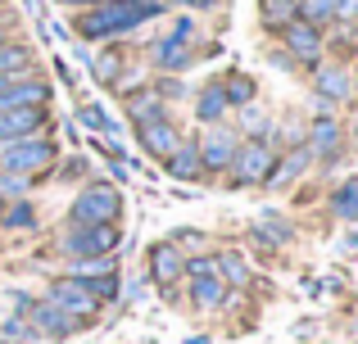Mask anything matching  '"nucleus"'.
I'll use <instances>...</instances> for the list:
<instances>
[{"mask_svg":"<svg viewBox=\"0 0 358 344\" xmlns=\"http://www.w3.org/2000/svg\"><path fill=\"white\" fill-rule=\"evenodd\" d=\"M308 159H313V150H304V145H299V150H290L286 159L277 163V168H272L268 177H263V181H268V186H290V181H295L299 172L308 168Z\"/></svg>","mask_w":358,"mask_h":344,"instance_id":"dca6fc26","label":"nucleus"},{"mask_svg":"<svg viewBox=\"0 0 358 344\" xmlns=\"http://www.w3.org/2000/svg\"><path fill=\"white\" fill-rule=\"evenodd\" d=\"M222 114H227V96H222V87H204L200 105H195V118H200V123H218Z\"/></svg>","mask_w":358,"mask_h":344,"instance_id":"f3484780","label":"nucleus"},{"mask_svg":"<svg viewBox=\"0 0 358 344\" xmlns=\"http://www.w3.org/2000/svg\"><path fill=\"white\" fill-rule=\"evenodd\" d=\"M118 209H122V200H118L114 186H87V190L73 200L69 218H73V227H100V222H114Z\"/></svg>","mask_w":358,"mask_h":344,"instance_id":"f03ea898","label":"nucleus"},{"mask_svg":"<svg viewBox=\"0 0 358 344\" xmlns=\"http://www.w3.org/2000/svg\"><path fill=\"white\" fill-rule=\"evenodd\" d=\"M286 45H290V54H295V59L317 63V54H322V32H317V27H308V23H286Z\"/></svg>","mask_w":358,"mask_h":344,"instance_id":"9b49d317","label":"nucleus"},{"mask_svg":"<svg viewBox=\"0 0 358 344\" xmlns=\"http://www.w3.org/2000/svg\"><path fill=\"white\" fill-rule=\"evenodd\" d=\"M50 159H55V145L41 141V136H32V141H14V145H5V154H0V163H5L9 172H18V177H23V172L27 177L45 172Z\"/></svg>","mask_w":358,"mask_h":344,"instance_id":"20e7f679","label":"nucleus"},{"mask_svg":"<svg viewBox=\"0 0 358 344\" xmlns=\"http://www.w3.org/2000/svg\"><path fill=\"white\" fill-rule=\"evenodd\" d=\"M168 177H177V181H195L200 177V150L195 145H186V141H177V150L168 154Z\"/></svg>","mask_w":358,"mask_h":344,"instance_id":"4468645a","label":"nucleus"},{"mask_svg":"<svg viewBox=\"0 0 358 344\" xmlns=\"http://www.w3.org/2000/svg\"><path fill=\"white\" fill-rule=\"evenodd\" d=\"M5 336H9V340H18V336H23V322L9 317V322H5Z\"/></svg>","mask_w":358,"mask_h":344,"instance_id":"2f4dec72","label":"nucleus"},{"mask_svg":"<svg viewBox=\"0 0 358 344\" xmlns=\"http://www.w3.org/2000/svg\"><path fill=\"white\" fill-rule=\"evenodd\" d=\"M45 299H50L59 313H69L73 322H87V317H96V313H100V299L82 281H73V276H69V281H55Z\"/></svg>","mask_w":358,"mask_h":344,"instance_id":"39448f33","label":"nucleus"},{"mask_svg":"<svg viewBox=\"0 0 358 344\" xmlns=\"http://www.w3.org/2000/svg\"><path fill=\"white\" fill-rule=\"evenodd\" d=\"M317 91L327 100H350V73L345 68H322L317 73Z\"/></svg>","mask_w":358,"mask_h":344,"instance_id":"6ab92c4d","label":"nucleus"},{"mask_svg":"<svg viewBox=\"0 0 358 344\" xmlns=\"http://www.w3.org/2000/svg\"><path fill=\"white\" fill-rule=\"evenodd\" d=\"M27 313H32V322H36V331H45V336H69V331H78L82 322H73L69 313H59L50 299H41V304H27Z\"/></svg>","mask_w":358,"mask_h":344,"instance_id":"f8f14e48","label":"nucleus"},{"mask_svg":"<svg viewBox=\"0 0 358 344\" xmlns=\"http://www.w3.org/2000/svg\"><path fill=\"white\" fill-rule=\"evenodd\" d=\"M295 5L299 0H263V18H268V23H290V18H295Z\"/></svg>","mask_w":358,"mask_h":344,"instance_id":"a878e982","label":"nucleus"},{"mask_svg":"<svg viewBox=\"0 0 358 344\" xmlns=\"http://www.w3.org/2000/svg\"><path fill=\"white\" fill-rule=\"evenodd\" d=\"M118 63H122V59H118L114 50L100 54V59H96V77H100V82H114V77H118Z\"/></svg>","mask_w":358,"mask_h":344,"instance_id":"c85d7f7f","label":"nucleus"},{"mask_svg":"<svg viewBox=\"0 0 358 344\" xmlns=\"http://www.w3.org/2000/svg\"><path fill=\"white\" fill-rule=\"evenodd\" d=\"M313 150L317 154H336V150H341V127H336L331 118L313 123Z\"/></svg>","mask_w":358,"mask_h":344,"instance_id":"5701e85b","label":"nucleus"},{"mask_svg":"<svg viewBox=\"0 0 358 344\" xmlns=\"http://www.w3.org/2000/svg\"><path fill=\"white\" fill-rule=\"evenodd\" d=\"M23 190V177H0V195H18Z\"/></svg>","mask_w":358,"mask_h":344,"instance_id":"c756f323","label":"nucleus"},{"mask_svg":"<svg viewBox=\"0 0 358 344\" xmlns=\"http://www.w3.org/2000/svg\"><path fill=\"white\" fill-rule=\"evenodd\" d=\"M295 14H299V23L317 27V23H327V18H336V0H299Z\"/></svg>","mask_w":358,"mask_h":344,"instance_id":"412c9836","label":"nucleus"},{"mask_svg":"<svg viewBox=\"0 0 358 344\" xmlns=\"http://www.w3.org/2000/svg\"><path fill=\"white\" fill-rule=\"evenodd\" d=\"M331 209L341 213L345 222H358V177H354V181H345L341 190L331 195Z\"/></svg>","mask_w":358,"mask_h":344,"instance_id":"4be33fe9","label":"nucleus"},{"mask_svg":"<svg viewBox=\"0 0 358 344\" xmlns=\"http://www.w3.org/2000/svg\"><path fill=\"white\" fill-rule=\"evenodd\" d=\"M336 14H341V18H358V0H336Z\"/></svg>","mask_w":358,"mask_h":344,"instance_id":"7c9ffc66","label":"nucleus"},{"mask_svg":"<svg viewBox=\"0 0 358 344\" xmlns=\"http://www.w3.org/2000/svg\"><path fill=\"white\" fill-rule=\"evenodd\" d=\"M227 168L236 172V181H241V186H250V181H263V177L272 172V154H268V145L245 141V145H236V154H231Z\"/></svg>","mask_w":358,"mask_h":344,"instance_id":"0eeeda50","label":"nucleus"},{"mask_svg":"<svg viewBox=\"0 0 358 344\" xmlns=\"http://www.w3.org/2000/svg\"><path fill=\"white\" fill-rule=\"evenodd\" d=\"M182 5H218V0H182Z\"/></svg>","mask_w":358,"mask_h":344,"instance_id":"473e14b6","label":"nucleus"},{"mask_svg":"<svg viewBox=\"0 0 358 344\" xmlns=\"http://www.w3.org/2000/svg\"><path fill=\"white\" fill-rule=\"evenodd\" d=\"M155 63L159 68H186V63H191V50H186V41H173V36H168V41L155 45Z\"/></svg>","mask_w":358,"mask_h":344,"instance_id":"a211bd4d","label":"nucleus"},{"mask_svg":"<svg viewBox=\"0 0 358 344\" xmlns=\"http://www.w3.org/2000/svg\"><path fill=\"white\" fill-rule=\"evenodd\" d=\"M213 267H218L222 285H245V281H250V267H245V258H241V254H231V249H227V254H222Z\"/></svg>","mask_w":358,"mask_h":344,"instance_id":"aec40b11","label":"nucleus"},{"mask_svg":"<svg viewBox=\"0 0 358 344\" xmlns=\"http://www.w3.org/2000/svg\"><path fill=\"white\" fill-rule=\"evenodd\" d=\"M236 154V136L231 132H209L200 145V172H222Z\"/></svg>","mask_w":358,"mask_h":344,"instance_id":"9d476101","label":"nucleus"},{"mask_svg":"<svg viewBox=\"0 0 358 344\" xmlns=\"http://www.w3.org/2000/svg\"><path fill=\"white\" fill-rule=\"evenodd\" d=\"M222 96H227V105H250L254 100V82L245 77V73H236V77L222 87Z\"/></svg>","mask_w":358,"mask_h":344,"instance_id":"393cba45","label":"nucleus"},{"mask_svg":"<svg viewBox=\"0 0 358 344\" xmlns=\"http://www.w3.org/2000/svg\"><path fill=\"white\" fill-rule=\"evenodd\" d=\"M159 9H164L159 0H109V5L91 9V14L82 18L78 32H82V36H91V41H100V36H122V32H131L136 23L155 18Z\"/></svg>","mask_w":358,"mask_h":344,"instance_id":"f257e3e1","label":"nucleus"},{"mask_svg":"<svg viewBox=\"0 0 358 344\" xmlns=\"http://www.w3.org/2000/svg\"><path fill=\"white\" fill-rule=\"evenodd\" d=\"M118 249V231L114 222H100V227H73L64 236V254L69 258H105Z\"/></svg>","mask_w":358,"mask_h":344,"instance_id":"7ed1b4c3","label":"nucleus"},{"mask_svg":"<svg viewBox=\"0 0 358 344\" xmlns=\"http://www.w3.org/2000/svg\"><path fill=\"white\" fill-rule=\"evenodd\" d=\"M131 118H136V127L155 123V118H164V105H159V100H136V105H131Z\"/></svg>","mask_w":358,"mask_h":344,"instance_id":"cd10ccee","label":"nucleus"},{"mask_svg":"<svg viewBox=\"0 0 358 344\" xmlns=\"http://www.w3.org/2000/svg\"><path fill=\"white\" fill-rule=\"evenodd\" d=\"M136 136H141V150L155 154V159H168V154L177 150V132H173V123H168V118L141 123V127H136Z\"/></svg>","mask_w":358,"mask_h":344,"instance_id":"1a4fd4ad","label":"nucleus"},{"mask_svg":"<svg viewBox=\"0 0 358 344\" xmlns=\"http://www.w3.org/2000/svg\"><path fill=\"white\" fill-rule=\"evenodd\" d=\"M82 123H87V127H96V132H105L109 141H118V127H114V118H109L100 105H87V109H82Z\"/></svg>","mask_w":358,"mask_h":344,"instance_id":"b1692460","label":"nucleus"},{"mask_svg":"<svg viewBox=\"0 0 358 344\" xmlns=\"http://www.w3.org/2000/svg\"><path fill=\"white\" fill-rule=\"evenodd\" d=\"M27 68H32V50H27V45H14V41H0V82L27 77Z\"/></svg>","mask_w":358,"mask_h":344,"instance_id":"2eb2a0df","label":"nucleus"},{"mask_svg":"<svg viewBox=\"0 0 358 344\" xmlns=\"http://www.w3.org/2000/svg\"><path fill=\"white\" fill-rule=\"evenodd\" d=\"M0 222H5V227H32V222H36V213H32V204H14V209H5V218H0Z\"/></svg>","mask_w":358,"mask_h":344,"instance_id":"bb28decb","label":"nucleus"},{"mask_svg":"<svg viewBox=\"0 0 358 344\" xmlns=\"http://www.w3.org/2000/svg\"><path fill=\"white\" fill-rule=\"evenodd\" d=\"M45 123V109L41 105H18V109H0V141L14 145V141H27V132Z\"/></svg>","mask_w":358,"mask_h":344,"instance_id":"6e6552de","label":"nucleus"},{"mask_svg":"<svg viewBox=\"0 0 358 344\" xmlns=\"http://www.w3.org/2000/svg\"><path fill=\"white\" fill-rule=\"evenodd\" d=\"M186 272H191V299H195V308H218V304L227 299V285H222L218 267H213L209 258H195Z\"/></svg>","mask_w":358,"mask_h":344,"instance_id":"423d86ee","label":"nucleus"},{"mask_svg":"<svg viewBox=\"0 0 358 344\" xmlns=\"http://www.w3.org/2000/svg\"><path fill=\"white\" fill-rule=\"evenodd\" d=\"M150 272H155L159 285H177L182 272H186V263H182V254H177L173 245H155L150 249Z\"/></svg>","mask_w":358,"mask_h":344,"instance_id":"ddd939ff","label":"nucleus"}]
</instances>
